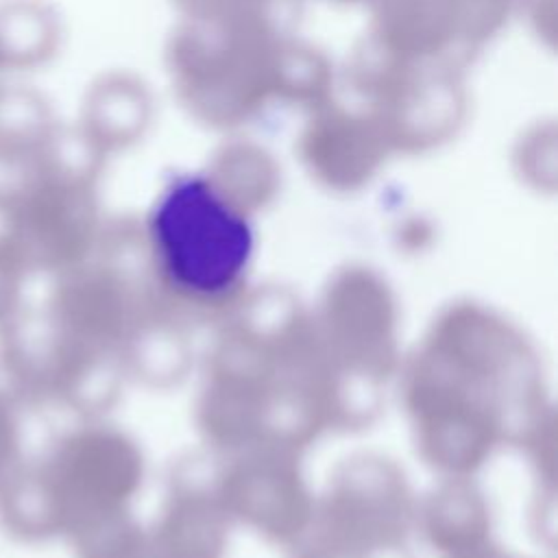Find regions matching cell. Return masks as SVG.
<instances>
[{"mask_svg": "<svg viewBox=\"0 0 558 558\" xmlns=\"http://www.w3.org/2000/svg\"><path fill=\"white\" fill-rule=\"evenodd\" d=\"M155 266L179 296L218 303L244 283L257 251L251 218L205 174L172 177L148 211Z\"/></svg>", "mask_w": 558, "mask_h": 558, "instance_id": "1", "label": "cell"}]
</instances>
